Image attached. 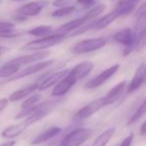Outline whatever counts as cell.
I'll use <instances>...</instances> for the list:
<instances>
[{"label": "cell", "mask_w": 146, "mask_h": 146, "mask_svg": "<svg viewBox=\"0 0 146 146\" xmlns=\"http://www.w3.org/2000/svg\"><path fill=\"white\" fill-rule=\"evenodd\" d=\"M67 38V35L64 33H52L48 36L41 37V38L35 39V40L29 41L21 48V50L28 51H45L46 49L53 47L55 45L60 44L61 42Z\"/></svg>", "instance_id": "6da1fadb"}, {"label": "cell", "mask_w": 146, "mask_h": 146, "mask_svg": "<svg viewBox=\"0 0 146 146\" xmlns=\"http://www.w3.org/2000/svg\"><path fill=\"white\" fill-rule=\"evenodd\" d=\"M106 43H107V40L104 37L84 39V40L78 41L75 45H73L72 48H71V52L78 55L85 54V53H91L103 48L106 45Z\"/></svg>", "instance_id": "7a4b0ae2"}, {"label": "cell", "mask_w": 146, "mask_h": 146, "mask_svg": "<svg viewBox=\"0 0 146 146\" xmlns=\"http://www.w3.org/2000/svg\"><path fill=\"white\" fill-rule=\"evenodd\" d=\"M113 39L117 43L123 45V54L126 56V55L130 54L132 52V50L135 49L136 40H137V33L135 32L134 29L127 27V28H123L118 31V32H116L113 35Z\"/></svg>", "instance_id": "3957f363"}, {"label": "cell", "mask_w": 146, "mask_h": 146, "mask_svg": "<svg viewBox=\"0 0 146 146\" xmlns=\"http://www.w3.org/2000/svg\"><path fill=\"white\" fill-rule=\"evenodd\" d=\"M53 63H54V59H50V60H42V61H38V62H35V63H33V64L29 65V66L26 67V68L22 69V70H19L14 76L4 80L3 82H1V84L10 83V82L16 81V80H19V79H21V78L33 75V74H35V73L40 72V71H43L44 69L48 68V67L51 66Z\"/></svg>", "instance_id": "277c9868"}, {"label": "cell", "mask_w": 146, "mask_h": 146, "mask_svg": "<svg viewBox=\"0 0 146 146\" xmlns=\"http://www.w3.org/2000/svg\"><path fill=\"white\" fill-rule=\"evenodd\" d=\"M90 135L91 130L88 128H77L66 134L59 146H81L89 139Z\"/></svg>", "instance_id": "5b68a950"}, {"label": "cell", "mask_w": 146, "mask_h": 146, "mask_svg": "<svg viewBox=\"0 0 146 146\" xmlns=\"http://www.w3.org/2000/svg\"><path fill=\"white\" fill-rule=\"evenodd\" d=\"M103 107H105L103 97L97 98V99L93 100V101L86 104V105L83 106L82 108H80V109L74 114L73 120H74V121H82V120H85V119H87V118H89L90 116L94 115L96 112L101 110Z\"/></svg>", "instance_id": "8992f818"}, {"label": "cell", "mask_w": 146, "mask_h": 146, "mask_svg": "<svg viewBox=\"0 0 146 146\" xmlns=\"http://www.w3.org/2000/svg\"><path fill=\"white\" fill-rule=\"evenodd\" d=\"M119 68H120V64H114L112 66L106 68L105 70H103L99 74L94 76L93 78L88 80L85 83V88L86 89H96V88L100 87L109 78H111L114 74H116L117 71L119 70Z\"/></svg>", "instance_id": "52a82bcc"}, {"label": "cell", "mask_w": 146, "mask_h": 146, "mask_svg": "<svg viewBox=\"0 0 146 146\" xmlns=\"http://www.w3.org/2000/svg\"><path fill=\"white\" fill-rule=\"evenodd\" d=\"M48 5V2L45 0H37V1H31L26 4L22 5L20 8L16 10V14L24 17L27 19V17L37 16L45 7Z\"/></svg>", "instance_id": "ba28073f"}, {"label": "cell", "mask_w": 146, "mask_h": 146, "mask_svg": "<svg viewBox=\"0 0 146 146\" xmlns=\"http://www.w3.org/2000/svg\"><path fill=\"white\" fill-rule=\"evenodd\" d=\"M76 80L74 79L72 75L70 73H67L66 75L63 78H61L58 82L54 85L52 89V92H51V95L53 97H60V96L65 95L66 93H68L69 90L73 87V86L76 84Z\"/></svg>", "instance_id": "9c48e42d"}, {"label": "cell", "mask_w": 146, "mask_h": 146, "mask_svg": "<svg viewBox=\"0 0 146 146\" xmlns=\"http://www.w3.org/2000/svg\"><path fill=\"white\" fill-rule=\"evenodd\" d=\"M144 82H145V64L141 63L137 67V69H136L131 81L126 86V93L127 94L134 93V92L137 91L143 85Z\"/></svg>", "instance_id": "30bf717a"}, {"label": "cell", "mask_w": 146, "mask_h": 146, "mask_svg": "<svg viewBox=\"0 0 146 146\" xmlns=\"http://www.w3.org/2000/svg\"><path fill=\"white\" fill-rule=\"evenodd\" d=\"M126 86H127V81L123 80V81L116 84L114 87H112L107 92V94L105 96H103L105 106L111 105V104H114L115 102H117L122 97L124 92L126 91Z\"/></svg>", "instance_id": "8fae6325"}, {"label": "cell", "mask_w": 146, "mask_h": 146, "mask_svg": "<svg viewBox=\"0 0 146 146\" xmlns=\"http://www.w3.org/2000/svg\"><path fill=\"white\" fill-rule=\"evenodd\" d=\"M50 54L49 51H36V52L32 53V54H27L22 55V56L15 57V58L11 59L10 62L17 64L18 66H23V65L31 64V63L38 62V61H42L45 57H47Z\"/></svg>", "instance_id": "7c38bea8"}, {"label": "cell", "mask_w": 146, "mask_h": 146, "mask_svg": "<svg viewBox=\"0 0 146 146\" xmlns=\"http://www.w3.org/2000/svg\"><path fill=\"white\" fill-rule=\"evenodd\" d=\"M94 68V63L92 61H82L78 63L77 65L73 67L71 70H69V73L74 77L76 81L83 79L87 77Z\"/></svg>", "instance_id": "4fadbf2b"}, {"label": "cell", "mask_w": 146, "mask_h": 146, "mask_svg": "<svg viewBox=\"0 0 146 146\" xmlns=\"http://www.w3.org/2000/svg\"><path fill=\"white\" fill-rule=\"evenodd\" d=\"M69 70H59L56 71V72H53L51 74H47L46 76H44L42 81L39 83L38 86V90L39 91H44V90L48 89V88L54 86L61 78H63L67 73H68Z\"/></svg>", "instance_id": "5bb4252c"}, {"label": "cell", "mask_w": 146, "mask_h": 146, "mask_svg": "<svg viewBox=\"0 0 146 146\" xmlns=\"http://www.w3.org/2000/svg\"><path fill=\"white\" fill-rule=\"evenodd\" d=\"M89 21H92L89 19V17L86 14H84L82 17H78V18L73 19V20L69 21V22L65 23V24L61 25L58 29H57L56 33H64V34L68 35L72 31L77 30L78 28H80L81 26H83L84 24H86Z\"/></svg>", "instance_id": "9a60e30c"}, {"label": "cell", "mask_w": 146, "mask_h": 146, "mask_svg": "<svg viewBox=\"0 0 146 146\" xmlns=\"http://www.w3.org/2000/svg\"><path fill=\"white\" fill-rule=\"evenodd\" d=\"M38 86H39L38 82L29 84V85L25 86V87L21 88V89H18V90H16V91L13 92V93H11L10 96H9L7 99H8V101H10V102L20 101V100L24 99V98H27L28 96L34 94L35 91L38 90Z\"/></svg>", "instance_id": "2e32d148"}, {"label": "cell", "mask_w": 146, "mask_h": 146, "mask_svg": "<svg viewBox=\"0 0 146 146\" xmlns=\"http://www.w3.org/2000/svg\"><path fill=\"white\" fill-rule=\"evenodd\" d=\"M139 1L140 0H119L113 12L117 15V17L126 16L136 8Z\"/></svg>", "instance_id": "e0dca14e"}, {"label": "cell", "mask_w": 146, "mask_h": 146, "mask_svg": "<svg viewBox=\"0 0 146 146\" xmlns=\"http://www.w3.org/2000/svg\"><path fill=\"white\" fill-rule=\"evenodd\" d=\"M61 131H62V129L60 127H58V126H52V127L48 128V129L41 132L40 134H38L34 139H32L30 144L31 145H39V144L47 142L50 139H52V138L56 137Z\"/></svg>", "instance_id": "ac0fdd59"}, {"label": "cell", "mask_w": 146, "mask_h": 146, "mask_svg": "<svg viewBox=\"0 0 146 146\" xmlns=\"http://www.w3.org/2000/svg\"><path fill=\"white\" fill-rule=\"evenodd\" d=\"M135 32L137 34L146 32V3H142L136 12V22H135Z\"/></svg>", "instance_id": "d6986e66"}, {"label": "cell", "mask_w": 146, "mask_h": 146, "mask_svg": "<svg viewBox=\"0 0 146 146\" xmlns=\"http://www.w3.org/2000/svg\"><path fill=\"white\" fill-rule=\"evenodd\" d=\"M27 125L25 124L24 121L20 122V123L17 124H13V125H10L8 127H6L4 130L2 131L1 135L2 137L7 138V139H13V138L19 136L21 133L25 131V129H27Z\"/></svg>", "instance_id": "ffe728a7"}, {"label": "cell", "mask_w": 146, "mask_h": 146, "mask_svg": "<svg viewBox=\"0 0 146 146\" xmlns=\"http://www.w3.org/2000/svg\"><path fill=\"white\" fill-rule=\"evenodd\" d=\"M117 18H118L117 15H116L113 11H111V12L107 13V14L104 15V16L98 18L97 20H94L93 29H104V28H106V27L109 26L111 23H113Z\"/></svg>", "instance_id": "44dd1931"}, {"label": "cell", "mask_w": 146, "mask_h": 146, "mask_svg": "<svg viewBox=\"0 0 146 146\" xmlns=\"http://www.w3.org/2000/svg\"><path fill=\"white\" fill-rule=\"evenodd\" d=\"M19 70H20V66L8 61L0 67V78H3V79L7 78L8 79V78L14 76Z\"/></svg>", "instance_id": "7402d4cb"}, {"label": "cell", "mask_w": 146, "mask_h": 146, "mask_svg": "<svg viewBox=\"0 0 146 146\" xmlns=\"http://www.w3.org/2000/svg\"><path fill=\"white\" fill-rule=\"evenodd\" d=\"M114 133H115V128L114 127H110L108 129L104 130L100 135H98V137L94 140L93 143L90 146H106L112 138V136L114 135Z\"/></svg>", "instance_id": "603a6c76"}, {"label": "cell", "mask_w": 146, "mask_h": 146, "mask_svg": "<svg viewBox=\"0 0 146 146\" xmlns=\"http://www.w3.org/2000/svg\"><path fill=\"white\" fill-rule=\"evenodd\" d=\"M52 32H53V27L50 26V25H39V26L34 27V28L26 30L27 34L34 37H39V38L48 36V35L52 34Z\"/></svg>", "instance_id": "cb8c5ba5"}, {"label": "cell", "mask_w": 146, "mask_h": 146, "mask_svg": "<svg viewBox=\"0 0 146 146\" xmlns=\"http://www.w3.org/2000/svg\"><path fill=\"white\" fill-rule=\"evenodd\" d=\"M145 111H146V103H145V100H143V101L141 102V104L136 108L134 113L130 116V118L127 121V125H132V124L136 123V122L145 114Z\"/></svg>", "instance_id": "d4e9b609"}, {"label": "cell", "mask_w": 146, "mask_h": 146, "mask_svg": "<svg viewBox=\"0 0 146 146\" xmlns=\"http://www.w3.org/2000/svg\"><path fill=\"white\" fill-rule=\"evenodd\" d=\"M75 10H76L75 6L69 5V6L58 8V9H56V10L52 11V12H51V17H53V18H63V17L69 16V15H71L72 13H74Z\"/></svg>", "instance_id": "484cf974"}, {"label": "cell", "mask_w": 146, "mask_h": 146, "mask_svg": "<svg viewBox=\"0 0 146 146\" xmlns=\"http://www.w3.org/2000/svg\"><path fill=\"white\" fill-rule=\"evenodd\" d=\"M26 33V30L24 29H17V28H11V29H7L4 31H0V37L1 38H16L18 36H21L22 34Z\"/></svg>", "instance_id": "4316f807"}, {"label": "cell", "mask_w": 146, "mask_h": 146, "mask_svg": "<svg viewBox=\"0 0 146 146\" xmlns=\"http://www.w3.org/2000/svg\"><path fill=\"white\" fill-rule=\"evenodd\" d=\"M41 98H42V96H41L40 94H35V93L28 96V97L23 101V103L21 104V109H27V108H30V107H32V106L36 105L37 103H39Z\"/></svg>", "instance_id": "83f0119b"}, {"label": "cell", "mask_w": 146, "mask_h": 146, "mask_svg": "<svg viewBox=\"0 0 146 146\" xmlns=\"http://www.w3.org/2000/svg\"><path fill=\"white\" fill-rule=\"evenodd\" d=\"M133 139H134V134L131 132V133L128 134V135L126 136V137L124 138L117 146H131L132 142H133Z\"/></svg>", "instance_id": "f1b7e54d"}, {"label": "cell", "mask_w": 146, "mask_h": 146, "mask_svg": "<svg viewBox=\"0 0 146 146\" xmlns=\"http://www.w3.org/2000/svg\"><path fill=\"white\" fill-rule=\"evenodd\" d=\"M71 2H72V0H54L52 2V5L55 7H66L71 5Z\"/></svg>", "instance_id": "f546056e"}, {"label": "cell", "mask_w": 146, "mask_h": 146, "mask_svg": "<svg viewBox=\"0 0 146 146\" xmlns=\"http://www.w3.org/2000/svg\"><path fill=\"white\" fill-rule=\"evenodd\" d=\"M15 24L12 22H9V21H0V31H4L7 29L14 28Z\"/></svg>", "instance_id": "4dcf8cb0"}, {"label": "cell", "mask_w": 146, "mask_h": 146, "mask_svg": "<svg viewBox=\"0 0 146 146\" xmlns=\"http://www.w3.org/2000/svg\"><path fill=\"white\" fill-rule=\"evenodd\" d=\"M76 2L78 4L82 5V6H85V7H88V6H92L95 2V0H76Z\"/></svg>", "instance_id": "1f68e13d"}, {"label": "cell", "mask_w": 146, "mask_h": 146, "mask_svg": "<svg viewBox=\"0 0 146 146\" xmlns=\"http://www.w3.org/2000/svg\"><path fill=\"white\" fill-rule=\"evenodd\" d=\"M8 103H9V101L7 98H1V99H0V113L7 107Z\"/></svg>", "instance_id": "d6a6232c"}, {"label": "cell", "mask_w": 146, "mask_h": 146, "mask_svg": "<svg viewBox=\"0 0 146 146\" xmlns=\"http://www.w3.org/2000/svg\"><path fill=\"white\" fill-rule=\"evenodd\" d=\"M140 135L143 137V136H145L146 134V122H143V123L141 124V126H140Z\"/></svg>", "instance_id": "836d02e7"}, {"label": "cell", "mask_w": 146, "mask_h": 146, "mask_svg": "<svg viewBox=\"0 0 146 146\" xmlns=\"http://www.w3.org/2000/svg\"><path fill=\"white\" fill-rule=\"evenodd\" d=\"M15 143H16V142H15V140H8V141L2 143L0 146H14Z\"/></svg>", "instance_id": "e575fe53"}, {"label": "cell", "mask_w": 146, "mask_h": 146, "mask_svg": "<svg viewBox=\"0 0 146 146\" xmlns=\"http://www.w3.org/2000/svg\"><path fill=\"white\" fill-rule=\"evenodd\" d=\"M5 51H7V48L5 46H1V45H0V56H1V55L3 54V53L5 52Z\"/></svg>", "instance_id": "d590c367"}, {"label": "cell", "mask_w": 146, "mask_h": 146, "mask_svg": "<svg viewBox=\"0 0 146 146\" xmlns=\"http://www.w3.org/2000/svg\"><path fill=\"white\" fill-rule=\"evenodd\" d=\"M12 1H22V0H12Z\"/></svg>", "instance_id": "8d00e7d4"}, {"label": "cell", "mask_w": 146, "mask_h": 146, "mask_svg": "<svg viewBox=\"0 0 146 146\" xmlns=\"http://www.w3.org/2000/svg\"><path fill=\"white\" fill-rule=\"evenodd\" d=\"M1 3H2V0H0V4H1Z\"/></svg>", "instance_id": "74e56055"}]
</instances>
